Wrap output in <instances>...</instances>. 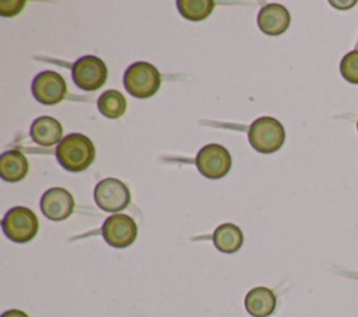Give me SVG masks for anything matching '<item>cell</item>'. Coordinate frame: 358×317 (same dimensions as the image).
Returning a JSON list of instances; mask_svg holds the SVG:
<instances>
[{"instance_id": "cell-12", "label": "cell", "mask_w": 358, "mask_h": 317, "mask_svg": "<svg viewBox=\"0 0 358 317\" xmlns=\"http://www.w3.org/2000/svg\"><path fill=\"white\" fill-rule=\"evenodd\" d=\"M31 138L41 147H52L60 142L63 127L60 121L52 116H39L31 124Z\"/></svg>"}, {"instance_id": "cell-17", "label": "cell", "mask_w": 358, "mask_h": 317, "mask_svg": "<svg viewBox=\"0 0 358 317\" xmlns=\"http://www.w3.org/2000/svg\"><path fill=\"white\" fill-rule=\"evenodd\" d=\"M176 6L183 18L203 21L213 13L215 3L211 0H178Z\"/></svg>"}, {"instance_id": "cell-11", "label": "cell", "mask_w": 358, "mask_h": 317, "mask_svg": "<svg viewBox=\"0 0 358 317\" xmlns=\"http://www.w3.org/2000/svg\"><path fill=\"white\" fill-rule=\"evenodd\" d=\"M291 22V15L288 10L277 3L266 4L260 8L257 14L259 29L270 36H277L284 34Z\"/></svg>"}, {"instance_id": "cell-14", "label": "cell", "mask_w": 358, "mask_h": 317, "mask_svg": "<svg viewBox=\"0 0 358 317\" xmlns=\"http://www.w3.org/2000/svg\"><path fill=\"white\" fill-rule=\"evenodd\" d=\"M28 161L18 149L6 151L0 156V176L6 182H20L28 173Z\"/></svg>"}, {"instance_id": "cell-1", "label": "cell", "mask_w": 358, "mask_h": 317, "mask_svg": "<svg viewBox=\"0 0 358 317\" xmlns=\"http://www.w3.org/2000/svg\"><path fill=\"white\" fill-rule=\"evenodd\" d=\"M55 154L63 169L69 172H83L94 162L95 147L87 135L71 133L63 137Z\"/></svg>"}, {"instance_id": "cell-10", "label": "cell", "mask_w": 358, "mask_h": 317, "mask_svg": "<svg viewBox=\"0 0 358 317\" xmlns=\"http://www.w3.org/2000/svg\"><path fill=\"white\" fill-rule=\"evenodd\" d=\"M41 211L50 221H64L74 211V198L69 190L52 187L41 198Z\"/></svg>"}, {"instance_id": "cell-7", "label": "cell", "mask_w": 358, "mask_h": 317, "mask_svg": "<svg viewBox=\"0 0 358 317\" xmlns=\"http://www.w3.org/2000/svg\"><path fill=\"white\" fill-rule=\"evenodd\" d=\"M196 166L207 179L224 177L232 165L228 149L220 144H207L196 155Z\"/></svg>"}, {"instance_id": "cell-9", "label": "cell", "mask_w": 358, "mask_h": 317, "mask_svg": "<svg viewBox=\"0 0 358 317\" xmlns=\"http://www.w3.org/2000/svg\"><path fill=\"white\" fill-rule=\"evenodd\" d=\"M101 233L109 246L124 249L136 240L137 225L129 215L113 214L105 219Z\"/></svg>"}, {"instance_id": "cell-16", "label": "cell", "mask_w": 358, "mask_h": 317, "mask_svg": "<svg viewBox=\"0 0 358 317\" xmlns=\"http://www.w3.org/2000/svg\"><path fill=\"white\" fill-rule=\"evenodd\" d=\"M98 110L106 119H117L126 112V99L116 89H108L98 98Z\"/></svg>"}, {"instance_id": "cell-4", "label": "cell", "mask_w": 358, "mask_h": 317, "mask_svg": "<svg viewBox=\"0 0 358 317\" xmlns=\"http://www.w3.org/2000/svg\"><path fill=\"white\" fill-rule=\"evenodd\" d=\"M1 228L11 242L27 243L36 236L39 222L32 209L27 207H14L3 216Z\"/></svg>"}, {"instance_id": "cell-2", "label": "cell", "mask_w": 358, "mask_h": 317, "mask_svg": "<svg viewBox=\"0 0 358 317\" xmlns=\"http://www.w3.org/2000/svg\"><path fill=\"white\" fill-rule=\"evenodd\" d=\"M123 84L131 96L140 99L150 98L159 89L161 74L151 63L136 61L124 71Z\"/></svg>"}, {"instance_id": "cell-21", "label": "cell", "mask_w": 358, "mask_h": 317, "mask_svg": "<svg viewBox=\"0 0 358 317\" xmlns=\"http://www.w3.org/2000/svg\"><path fill=\"white\" fill-rule=\"evenodd\" d=\"M357 130H358V120H357Z\"/></svg>"}, {"instance_id": "cell-13", "label": "cell", "mask_w": 358, "mask_h": 317, "mask_svg": "<svg viewBox=\"0 0 358 317\" xmlns=\"http://www.w3.org/2000/svg\"><path fill=\"white\" fill-rule=\"evenodd\" d=\"M277 297L274 292L266 286H256L245 296V309L253 317H267L275 309Z\"/></svg>"}, {"instance_id": "cell-15", "label": "cell", "mask_w": 358, "mask_h": 317, "mask_svg": "<svg viewBox=\"0 0 358 317\" xmlns=\"http://www.w3.org/2000/svg\"><path fill=\"white\" fill-rule=\"evenodd\" d=\"M213 243L218 251L231 254L242 247L243 233L241 228L234 223H222L214 230Z\"/></svg>"}, {"instance_id": "cell-18", "label": "cell", "mask_w": 358, "mask_h": 317, "mask_svg": "<svg viewBox=\"0 0 358 317\" xmlns=\"http://www.w3.org/2000/svg\"><path fill=\"white\" fill-rule=\"evenodd\" d=\"M343 78L351 84H358V49L348 52L340 61Z\"/></svg>"}, {"instance_id": "cell-6", "label": "cell", "mask_w": 358, "mask_h": 317, "mask_svg": "<svg viewBox=\"0 0 358 317\" xmlns=\"http://www.w3.org/2000/svg\"><path fill=\"white\" fill-rule=\"evenodd\" d=\"M94 200L96 205L106 212H117L124 209L131 200L129 187L119 179H102L94 189Z\"/></svg>"}, {"instance_id": "cell-8", "label": "cell", "mask_w": 358, "mask_h": 317, "mask_svg": "<svg viewBox=\"0 0 358 317\" xmlns=\"http://www.w3.org/2000/svg\"><path fill=\"white\" fill-rule=\"evenodd\" d=\"M31 91L34 98L42 105H56L67 95V84L64 78L52 70H45L36 74L32 81Z\"/></svg>"}, {"instance_id": "cell-20", "label": "cell", "mask_w": 358, "mask_h": 317, "mask_svg": "<svg viewBox=\"0 0 358 317\" xmlns=\"http://www.w3.org/2000/svg\"><path fill=\"white\" fill-rule=\"evenodd\" d=\"M1 317H29L27 313H24L22 310H18V309H11V310H7L1 314Z\"/></svg>"}, {"instance_id": "cell-19", "label": "cell", "mask_w": 358, "mask_h": 317, "mask_svg": "<svg viewBox=\"0 0 358 317\" xmlns=\"http://www.w3.org/2000/svg\"><path fill=\"white\" fill-rule=\"evenodd\" d=\"M25 6V1L21 0H0V14L3 17H13L18 14Z\"/></svg>"}, {"instance_id": "cell-5", "label": "cell", "mask_w": 358, "mask_h": 317, "mask_svg": "<svg viewBox=\"0 0 358 317\" xmlns=\"http://www.w3.org/2000/svg\"><path fill=\"white\" fill-rule=\"evenodd\" d=\"M71 77L78 88L84 91H96L105 84L108 68L102 59L88 54L74 61L71 67Z\"/></svg>"}, {"instance_id": "cell-3", "label": "cell", "mask_w": 358, "mask_h": 317, "mask_svg": "<svg viewBox=\"0 0 358 317\" xmlns=\"http://www.w3.org/2000/svg\"><path fill=\"white\" fill-rule=\"evenodd\" d=\"M248 140L253 149L262 154H273L278 151L285 140L282 124L270 116L256 119L248 130Z\"/></svg>"}]
</instances>
